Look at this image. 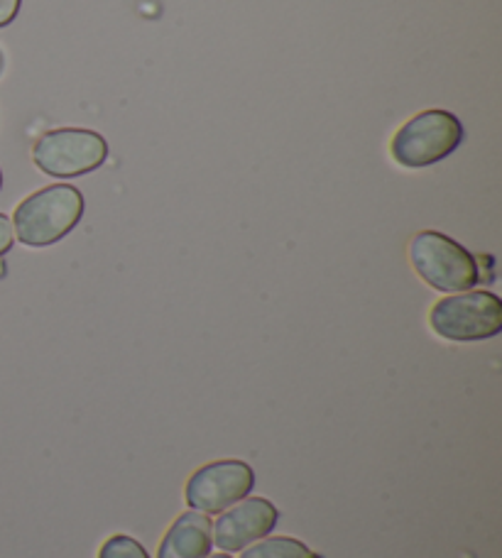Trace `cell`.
<instances>
[{
    "mask_svg": "<svg viewBox=\"0 0 502 558\" xmlns=\"http://www.w3.org/2000/svg\"><path fill=\"white\" fill-rule=\"evenodd\" d=\"M82 216V192L72 184H52L20 202L13 214V231L27 247H49L72 233Z\"/></svg>",
    "mask_w": 502,
    "mask_h": 558,
    "instance_id": "obj_1",
    "label": "cell"
},
{
    "mask_svg": "<svg viewBox=\"0 0 502 558\" xmlns=\"http://www.w3.org/2000/svg\"><path fill=\"white\" fill-rule=\"evenodd\" d=\"M466 131L458 116L444 108H429L411 116L390 140V155L405 169H425L454 155Z\"/></svg>",
    "mask_w": 502,
    "mask_h": 558,
    "instance_id": "obj_2",
    "label": "cell"
},
{
    "mask_svg": "<svg viewBox=\"0 0 502 558\" xmlns=\"http://www.w3.org/2000/svg\"><path fill=\"white\" fill-rule=\"evenodd\" d=\"M409 263L415 272L437 292H468L480 279L476 257L464 245L439 231H421L409 243Z\"/></svg>",
    "mask_w": 502,
    "mask_h": 558,
    "instance_id": "obj_3",
    "label": "cell"
},
{
    "mask_svg": "<svg viewBox=\"0 0 502 558\" xmlns=\"http://www.w3.org/2000/svg\"><path fill=\"white\" fill-rule=\"evenodd\" d=\"M429 326L454 343L488 341L502 331V302L493 292H458L439 299L429 312Z\"/></svg>",
    "mask_w": 502,
    "mask_h": 558,
    "instance_id": "obj_4",
    "label": "cell"
},
{
    "mask_svg": "<svg viewBox=\"0 0 502 558\" xmlns=\"http://www.w3.org/2000/svg\"><path fill=\"white\" fill-rule=\"evenodd\" d=\"M108 159L106 137L86 128H57L37 137L33 162L55 179H76L96 172Z\"/></svg>",
    "mask_w": 502,
    "mask_h": 558,
    "instance_id": "obj_5",
    "label": "cell"
},
{
    "mask_svg": "<svg viewBox=\"0 0 502 558\" xmlns=\"http://www.w3.org/2000/svg\"><path fill=\"white\" fill-rule=\"evenodd\" d=\"M253 487V468L246 461H238V458H228V461L201 465L187 481L184 497L187 505L194 507L196 512L218 514L228 510L230 505L246 500Z\"/></svg>",
    "mask_w": 502,
    "mask_h": 558,
    "instance_id": "obj_6",
    "label": "cell"
},
{
    "mask_svg": "<svg viewBox=\"0 0 502 558\" xmlns=\"http://www.w3.org/2000/svg\"><path fill=\"white\" fill-rule=\"evenodd\" d=\"M279 520L277 507L265 500V497H246L216 520L214 526V544L220 551H240L248 544L265 536L275 530Z\"/></svg>",
    "mask_w": 502,
    "mask_h": 558,
    "instance_id": "obj_7",
    "label": "cell"
},
{
    "mask_svg": "<svg viewBox=\"0 0 502 558\" xmlns=\"http://www.w3.org/2000/svg\"><path fill=\"white\" fill-rule=\"evenodd\" d=\"M214 549V524L208 514L189 510L169 526L157 558H208Z\"/></svg>",
    "mask_w": 502,
    "mask_h": 558,
    "instance_id": "obj_8",
    "label": "cell"
},
{
    "mask_svg": "<svg viewBox=\"0 0 502 558\" xmlns=\"http://www.w3.org/2000/svg\"><path fill=\"white\" fill-rule=\"evenodd\" d=\"M240 558H319L307 544H301L292 536H273V539H263L255 546H248Z\"/></svg>",
    "mask_w": 502,
    "mask_h": 558,
    "instance_id": "obj_9",
    "label": "cell"
},
{
    "mask_svg": "<svg viewBox=\"0 0 502 558\" xmlns=\"http://www.w3.org/2000/svg\"><path fill=\"white\" fill-rule=\"evenodd\" d=\"M98 558H150L145 546L128 534H113L104 542Z\"/></svg>",
    "mask_w": 502,
    "mask_h": 558,
    "instance_id": "obj_10",
    "label": "cell"
},
{
    "mask_svg": "<svg viewBox=\"0 0 502 558\" xmlns=\"http://www.w3.org/2000/svg\"><path fill=\"white\" fill-rule=\"evenodd\" d=\"M15 243V231H13V221L5 214H0V257H3L10 247Z\"/></svg>",
    "mask_w": 502,
    "mask_h": 558,
    "instance_id": "obj_11",
    "label": "cell"
},
{
    "mask_svg": "<svg viewBox=\"0 0 502 558\" xmlns=\"http://www.w3.org/2000/svg\"><path fill=\"white\" fill-rule=\"evenodd\" d=\"M23 0H0V27H8L20 13Z\"/></svg>",
    "mask_w": 502,
    "mask_h": 558,
    "instance_id": "obj_12",
    "label": "cell"
},
{
    "mask_svg": "<svg viewBox=\"0 0 502 558\" xmlns=\"http://www.w3.org/2000/svg\"><path fill=\"white\" fill-rule=\"evenodd\" d=\"M3 72H5V54L3 49H0V76H3Z\"/></svg>",
    "mask_w": 502,
    "mask_h": 558,
    "instance_id": "obj_13",
    "label": "cell"
},
{
    "mask_svg": "<svg viewBox=\"0 0 502 558\" xmlns=\"http://www.w3.org/2000/svg\"><path fill=\"white\" fill-rule=\"evenodd\" d=\"M208 558H230L228 554H214V556H208Z\"/></svg>",
    "mask_w": 502,
    "mask_h": 558,
    "instance_id": "obj_14",
    "label": "cell"
},
{
    "mask_svg": "<svg viewBox=\"0 0 502 558\" xmlns=\"http://www.w3.org/2000/svg\"><path fill=\"white\" fill-rule=\"evenodd\" d=\"M0 189H3V174H0Z\"/></svg>",
    "mask_w": 502,
    "mask_h": 558,
    "instance_id": "obj_15",
    "label": "cell"
}]
</instances>
